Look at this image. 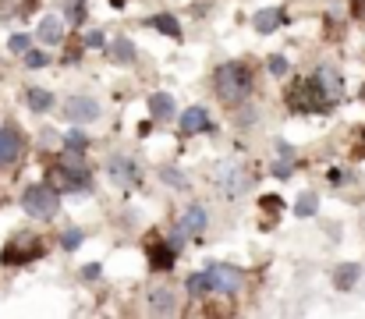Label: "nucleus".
Masks as SVG:
<instances>
[{
    "instance_id": "obj_32",
    "label": "nucleus",
    "mask_w": 365,
    "mask_h": 319,
    "mask_svg": "<svg viewBox=\"0 0 365 319\" xmlns=\"http://www.w3.org/2000/svg\"><path fill=\"white\" fill-rule=\"evenodd\" d=\"M82 43L96 50V46H103V32H100V29H93V32H86V39H82Z\"/></svg>"
},
{
    "instance_id": "obj_20",
    "label": "nucleus",
    "mask_w": 365,
    "mask_h": 319,
    "mask_svg": "<svg viewBox=\"0 0 365 319\" xmlns=\"http://www.w3.org/2000/svg\"><path fill=\"white\" fill-rule=\"evenodd\" d=\"M145 25H153V29H160L163 36H170V39H181V25L170 18V14H153Z\"/></svg>"
},
{
    "instance_id": "obj_8",
    "label": "nucleus",
    "mask_w": 365,
    "mask_h": 319,
    "mask_svg": "<svg viewBox=\"0 0 365 319\" xmlns=\"http://www.w3.org/2000/svg\"><path fill=\"white\" fill-rule=\"evenodd\" d=\"M18 153H21V135L11 124L0 128V167H11L18 160Z\"/></svg>"
},
{
    "instance_id": "obj_29",
    "label": "nucleus",
    "mask_w": 365,
    "mask_h": 319,
    "mask_svg": "<svg viewBox=\"0 0 365 319\" xmlns=\"http://www.w3.org/2000/svg\"><path fill=\"white\" fill-rule=\"evenodd\" d=\"M266 68H269V75H287V61H284L280 54H273V57L266 61Z\"/></svg>"
},
{
    "instance_id": "obj_5",
    "label": "nucleus",
    "mask_w": 365,
    "mask_h": 319,
    "mask_svg": "<svg viewBox=\"0 0 365 319\" xmlns=\"http://www.w3.org/2000/svg\"><path fill=\"white\" fill-rule=\"evenodd\" d=\"M53 185L64 192H82L89 185V167H75V163H61L53 171Z\"/></svg>"
},
{
    "instance_id": "obj_24",
    "label": "nucleus",
    "mask_w": 365,
    "mask_h": 319,
    "mask_svg": "<svg viewBox=\"0 0 365 319\" xmlns=\"http://www.w3.org/2000/svg\"><path fill=\"white\" fill-rule=\"evenodd\" d=\"M64 11H68V21L71 25H82L86 21V0H64Z\"/></svg>"
},
{
    "instance_id": "obj_27",
    "label": "nucleus",
    "mask_w": 365,
    "mask_h": 319,
    "mask_svg": "<svg viewBox=\"0 0 365 319\" xmlns=\"http://www.w3.org/2000/svg\"><path fill=\"white\" fill-rule=\"evenodd\" d=\"M61 245H64V252H75V248L82 245V231H78V227L64 231V234H61Z\"/></svg>"
},
{
    "instance_id": "obj_17",
    "label": "nucleus",
    "mask_w": 365,
    "mask_h": 319,
    "mask_svg": "<svg viewBox=\"0 0 365 319\" xmlns=\"http://www.w3.org/2000/svg\"><path fill=\"white\" fill-rule=\"evenodd\" d=\"M61 36H64L61 18H57V14H46V18L39 21V43H61Z\"/></svg>"
},
{
    "instance_id": "obj_12",
    "label": "nucleus",
    "mask_w": 365,
    "mask_h": 319,
    "mask_svg": "<svg viewBox=\"0 0 365 319\" xmlns=\"http://www.w3.org/2000/svg\"><path fill=\"white\" fill-rule=\"evenodd\" d=\"M206 128H210V113H206L202 106H188V110L181 113V131L195 135V131H206Z\"/></svg>"
},
{
    "instance_id": "obj_13",
    "label": "nucleus",
    "mask_w": 365,
    "mask_h": 319,
    "mask_svg": "<svg viewBox=\"0 0 365 319\" xmlns=\"http://www.w3.org/2000/svg\"><path fill=\"white\" fill-rule=\"evenodd\" d=\"M199 231H206V210H202V206H192V210L181 216L178 234H181V238H188V234H199Z\"/></svg>"
},
{
    "instance_id": "obj_1",
    "label": "nucleus",
    "mask_w": 365,
    "mask_h": 319,
    "mask_svg": "<svg viewBox=\"0 0 365 319\" xmlns=\"http://www.w3.org/2000/svg\"><path fill=\"white\" fill-rule=\"evenodd\" d=\"M341 96H344V82H341V71L334 64L316 68L312 79H305L294 89H287V103L294 106V110H309V113L330 110L334 103H341Z\"/></svg>"
},
{
    "instance_id": "obj_25",
    "label": "nucleus",
    "mask_w": 365,
    "mask_h": 319,
    "mask_svg": "<svg viewBox=\"0 0 365 319\" xmlns=\"http://www.w3.org/2000/svg\"><path fill=\"white\" fill-rule=\"evenodd\" d=\"M188 291H192L195 298H202L206 291H213V284H210V277H206V273H195V277H188Z\"/></svg>"
},
{
    "instance_id": "obj_14",
    "label": "nucleus",
    "mask_w": 365,
    "mask_h": 319,
    "mask_svg": "<svg viewBox=\"0 0 365 319\" xmlns=\"http://www.w3.org/2000/svg\"><path fill=\"white\" fill-rule=\"evenodd\" d=\"M284 18H287V14H284L280 7H266V11H259V14H255V21H252V25H255V32L269 36L277 25H284Z\"/></svg>"
},
{
    "instance_id": "obj_7",
    "label": "nucleus",
    "mask_w": 365,
    "mask_h": 319,
    "mask_svg": "<svg viewBox=\"0 0 365 319\" xmlns=\"http://www.w3.org/2000/svg\"><path fill=\"white\" fill-rule=\"evenodd\" d=\"M100 117V103L96 100H86V96H75L64 103V121H75V124H86V121H96Z\"/></svg>"
},
{
    "instance_id": "obj_2",
    "label": "nucleus",
    "mask_w": 365,
    "mask_h": 319,
    "mask_svg": "<svg viewBox=\"0 0 365 319\" xmlns=\"http://www.w3.org/2000/svg\"><path fill=\"white\" fill-rule=\"evenodd\" d=\"M213 86H217V96H220L224 103L238 106V103H245V100H248V93H252V71L245 68L242 61H231V64L217 68Z\"/></svg>"
},
{
    "instance_id": "obj_31",
    "label": "nucleus",
    "mask_w": 365,
    "mask_h": 319,
    "mask_svg": "<svg viewBox=\"0 0 365 319\" xmlns=\"http://www.w3.org/2000/svg\"><path fill=\"white\" fill-rule=\"evenodd\" d=\"M29 43H32V39H29V36H21V32H18V36H11V43H7V46H11V50H14V54H29Z\"/></svg>"
},
{
    "instance_id": "obj_18",
    "label": "nucleus",
    "mask_w": 365,
    "mask_h": 319,
    "mask_svg": "<svg viewBox=\"0 0 365 319\" xmlns=\"http://www.w3.org/2000/svg\"><path fill=\"white\" fill-rule=\"evenodd\" d=\"M149 113H153L156 121H167V117L174 113V100H170L167 93H153V96H149Z\"/></svg>"
},
{
    "instance_id": "obj_34",
    "label": "nucleus",
    "mask_w": 365,
    "mask_h": 319,
    "mask_svg": "<svg viewBox=\"0 0 365 319\" xmlns=\"http://www.w3.org/2000/svg\"><path fill=\"white\" fill-rule=\"evenodd\" d=\"M273 174H277V178H287V174H291V163H287V160L273 163Z\"/></svg>"
},
{
    "instance_id": "obj_26",
    "label": "nucleus",
    "mask_w": 365,
    "mask_h": 319,
    "mask_svg": "<svg viewBox=\"0 0 365 319\" xmlns=\"http://www.w3.org/2000/svg\"><path fill=\"white\" fill-rule=\"evenodd\" d=\"M316 206H319V199H316L312 192H305V196L294 203V213H298V216H312V213H316Z\"/></svg>"
},
{
    "instance_id": "obj_15",
    "label": "nucleus",
    "mask_w": 365,
    "mask_h": 319,
    "mask_svg": "<svg viewBox=\"0 0 365 319\" xmlns=\"http://www.w3.org/2000/svg\"><path fill=\"white\" fill-rule=\"evenodd\" d=\"M359 277H362V266H359V263H344V266L334 270V288H337V291H348V288L359 284Z\"/></svg>"
},
{
    "instance_id": "obj_11",
    "label": "nucleus",
    "mask_w": 365,
    "mask_h": 319,
    "mask_svg": "<svg viewBox=\"0 0 365 319\" xmlns=\"http://www.w3.org/2000/svg\"><path fill=\"white\" fill-rule=\"evenodd\" d=\"M149 309L160 316H170V313H178V295L167 288H156V291H149Z\"/></svg>"
},
{
    "instance_id": "obj_22",
    "label": "nucleus",
    "mask_w": 365,
    "mask_h": 319,
    "mask_svg": "<svg viewBox=\"0 0 365 319\" xmlns=\"http://www.w3.org/2000/svg\"><path fill=\"white\" fill-rule=\"evenodd\" d=\"M32 4L36 0H4V18H21L32 11Z\"/></svg>"
},
{
    "instance_id": "obj_23",
    "label": "nucleus",
    "mask_w": 365,
    "mask_h": 319,
    "mask_svg": "<svg viewBox=\"0 0 365 319\" xmlns=\"http://www.w3.org/2000/svg\"><path fill=\"white\" fill-rule=\"evenodd\" d=\"M160 178H163L170 188H178V192H185V188H188V178H185L181 171H174V167H163V171H160Z\"/></svg>"
},
{
    "instance_id": "obj_3",
    "label": "nucleus",
    "mask_w": 365,
    "mask_h": 319,
    "mask_svg": "<svg viewBox=\"0 0 365 319\" xmlns=\"http://www.w3.org/2000/svg\"><path fill=\"white\" fill-rule=\"evenodd\" d=\"M21 206L29 216H39V220H50L57 213V192L50 185H32L25 196H21Z\"/></svg>"
},
{
    "instance_id": "obj_30",
    "label": "nucleus",
    "mask_w": 365,
    "mask_h": 319,
    "mask_svg": "<svg viewBox=\"0 0 365 319\" xmlns=\"http://www.w3.org/2000/svg\"><path fill=\"white\" fill-rule=\"evenodd\" d=\"M64 142H68V149H86V146H89V138H86L82 131H68Z\"/></svg>"
},
{
    "instance_id": "obj_9",
    "label": "nucleus",
    "mask_w": 365,
    "mask_h": 319,
    "mask_svg": "<svg viewBox=\"0 0 365 319\" xmlns=\"http://www.w3.org/2000/svg\"><path fill=\"white\" fill-rule=\"evenodd\" d=\"M220 185H224V192H227V196H242L245 188H248V174H245L242 167L227 163V167L220 171Z\"/></svg>"
},
{
    "instance_id": "obj_19",
    "label": "nucleus",
    "mask_w": 365,
    "mask_h": 319,
    "mask_svg": "<svg viewBox=\"0 0 365 319\" xmlns=\"http://www.w3.org/2000/svg\"><path fill=\"white\" fill-rule=\"evenodd\" d=\"M110 57L121 61V64H131V61H135V43H131L128 36H118V39L110 43Z\"/></svg>"
},
{
    "instance_id": "obj_10",
    "label": "nucleus",
    "mask_w": 365,
    "mask_h": 319,
    "mask_svg": "<svg viewBox=\"0 0 365 319\" xmlns=\"http://www.w3.org/2000/svg\"><path fill=\"white\" fill-rule=\"evenodd\" d=\"M174 255H178V248H174L170 241H153V245H149V263H153V270H170V266H174Z\"/></svg>"
},
{
    "instance_id": "obj_28",
    "label": "nucleus",
    "mask_w": 365,
    "mask_h": 319,
    "mask_svg": "<svg viewBox=\"0 0 365 319\" xmlns=\"http://www.w3.org/2000/svg\"><path fill=\"white\" fill-rule=\"evenodd\" d=\"M25 64H29V68H46L50 57H46L43 50H29V54H25Z\"/></svg>"
},
{
    "instance_id": "obj_33",
    "label": "nucleus",
    "mask_w": 365,
    "mask_h": 319,
    "mask_svg": "<svg viewBox=\"0 0 365 319\" xmlns=\"http://www.w3.org/2000/svg\"><path fill=\"white\" fill-rule=\"evenodd\" d=\"M100 273H103V266H100V263H89V266L82 270V277H86V280H96Z\"/></svg>"
},
{
    "instance_id": "obj_4",
    "label": "nucleus",
    "mask_w": 365,
    "mask_h": 319,
    "mask_svg": "<svg viewBox=\"0 0 365 319\" xmlns=\"http://www.w3.org/2000/svg\"><path fill=\"white\" fill-rule=\"evenodd\" d=\"M36 255H43V245H39V238H29V234H21V238H14L7 248H4V266H25V263H32Z\"/></svg>"
},
{
    "instance_id": "obj_16",
    "label": "nucleus",
    "mask_w": 365,
    "mask_h": 319,
    "mask_svg": "<svg viewBox=\"0 0 365 319\" xmlns=\"http://www.w3.org/2000/svg\"><path fill=\"white\" fill-rule=\"evenodd\" d=\"M107 171H110V178H114L118 185H135V167H131L128 156H110Z\"/></svg>"
},
{
    "instance_id": "obj_6",
    "label": "nucleus",
    "mask_w": 365,
    "mask_h": 319,
    "mask_svg": "<svg viewBox=\"0 0 365 319\" xmlns=\"http://www.w3.org/2000/svg\"><path fill=\"white\" fill-rule=\"evenodd\" d=\"M206 277H210L213 291H220V295H235L238 284H242L238 270H235V266H224V263H213V266L206 270Z\"/></svg>"
},
{
    "instance_id": "obj_21",
    "label": "nucleus",
    "mask_w": 365,
    "mask_h": 319,
    "mask_svg": "<svg viewBox=\"0 0 365 319\" xmlns=\"http://www.w3.org/2000/svg\"><path fill=\"white\" fill-rule=\"evenodd\" d=\"M25 100H29V106H32L36 113H46V110L53 106V96H50L46 89H29V93H25Z\"/></svg>"
}]
</instances>
